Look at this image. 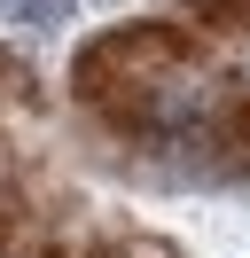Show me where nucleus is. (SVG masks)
Returning a JSON list of instances; mask_svg holds the SVG:
<instances>
[{
    "instance_id": "f257e3e1",
    "label": "nucleus",
    "mask_w": 250,
    "mask_h": 258,
    "mask_svg": "<svg viewBox=\"0 0 250 258\" xmlns=\"http://www.w3.org/2000/svg\"><path fill=\"white\" fill-rule=\"evenodd\" d=\"M8 16H24V24H62L71 0H8Z\"/></svg>"
}]
</instances>
